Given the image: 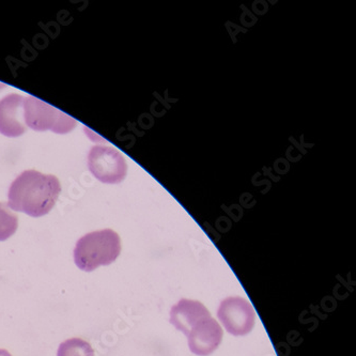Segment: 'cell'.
I'll return each mask as SVG.
<instances>
[{"mask_svg": "<svg viewBox=\"0 0 356 356\" xmlns=\"http://www.w3.org/2000/svg\"><path fill=\"white\" fill-rule=\"evenodd\" d=\"M19 218L8 209L5 204H0V242L7 241L17 232Z\"/></svg>", "mask_w": 356, "mask_h": 356, "instance_id": "cell-10", "label": "cell"}, {"mask_svg": "<svg viewBox=\"0 0 356 356\" xmlns=\"http://www.w3.org/2000/svg\"><path fill=\"white\" fill-rule=\"evenodd\" d=\"M0 356H12L7 350L0 349Z\"/></svg>", "mask_w": 356, "mask_h": 356, "instance_id": "cell-11", "label": "cell"}, {"mask_svg": "<svg viewBox=\"0 0 356 356\" xmlns=\"http://www.w3.org/2000/svg\"><path fill=\"white\" fill-rule=\"evenodd\" d=\"M24 121L31 130L51 131L56 134H67L77 124L72 117L35 97L24 99Z\"/></svg>", "mask_w": 356, "mask_h": 356, "instance_id": "cell-3", "label": "cell"}, {"mask_svg": "<svg viewBox=\"0 0 356 356\" xmlns=\"http://www.w3.org/2000/svg\"><path fill=\"white\" fill-rule=\"evenodd\" d=\"M211 317L209 310L200 302L182 298L170 310V323L188 336L198 322Z\"/></svg>", "mask_w": 356, "mask_h": 356, "instance_id": "cell-8", "label": "cell"}, {"mask_svg": "<svg viewBox=\"0 0 356 356\" xmlns=\"http://www.w3.org/2000/svg\"><path fill=\"white\" fill-rule=\"evenodd\" d=\"M24 99L15 93L0 99V133L5 136L19 137L26 132Z\"/></svg>", "mask_w": 356, "mask_h": 356, "instance_id": "cell-7", "label": "cell"}, {"mask_svg": "<svg viewBox=\"0 0 356 356\" xmlns=\"http://www.w3.org/2000/svg\"><path fill=\"white\" fill-rule=\"evenodd\" d=\"M88 167L97 180L106 184H118L127 177L124 156L113 147H92L88 155Z\"/></svg>", "mask_w": 356, "mask_h": 356, "instance_id": "cell-4", "label": "cell"}, {"mask_svg": "<svg viewBox=\"0 0 356 356\" xmlns=\"http://www.w3.org/2000/svg\"><path fill=\"white\" fill-rule=\"evenodd\" d=\"M5 87H6L5 83H0V90H1V89L5 88Z\"/></svg>", "mask_w": 356, "mask_h": 356, "instance_id": "cell-12", "label": "cell"}, {"mask_svg": "<svg viewBox=\"0 0 356 356\" xmlns=\"http://www.w3.org/2000/svg\"><path fill=\"white\" fill-rule=\"evenodd\" d=\"M57 356H95V351L86 340L70 338L59 346Z\"/></svg>", "mask_w": 356, "mask_h": 356, "instance_id": "cell-9", "label": "cell"}, {"mask_svg": "<svg viewBox=\"0 0 356 356\" xmlns=\"http://www.w3.org/2000/svg\"><path fill=\"white\" fill-rule=\"evenodd\" d=\"M218 317L228 333L234 336H243L252 332L256 314L248 300L240 296H232L220 303Z\"/></svg>", "mask_w": 356, "mask_h": 356, "instance_id": "cell-5", "label": "cell"}, {"mask_svg": "<svg viewBox=\"0 0 356 356\" xmlns=\"http://www.w3.org/2000/svg\"><path fill=\"white\" fill-rule=\"evenodd\" d=\"M60 192V183L55 176L26 170L12 182L8 204L12 210L41 218L51 212Z\"/></svg>", "mask_w": 356, "mask_h": 356, "instance_id": "cell-1", "label": "cell"}, {"mask_svg": "<svg viewBox=\"0 0 356 356\" xmlns=\"http://www.w3.org/2000/svg\"><path fill=\"white\" fill-rule=\"evenodd\" d=\"M121 252L118 234L111 229L87 234L77 241L74 261L79 270L92 272L99 266H109L116 261Z\"/></svg>", "mask_w": 356, "mask_h": 356, "instance_id": "cell-2", "label": "cell"}, {"mask_svg": "<svg viewBox=\"0 0 356 356\" xmlns=\"http://www.w3.org/2000/svg\"><path fill=\"white\" fill-rule=\"evenodd\" d=\"M188 347L193 353L208 356L220 347L222 339V330L218 321L212 317L198 322L188 335Z\"/></svg>", "mask_w": 356, "mask_h": 356, "instance_id": "cell-6", "label": "cell"}]
</instances>
